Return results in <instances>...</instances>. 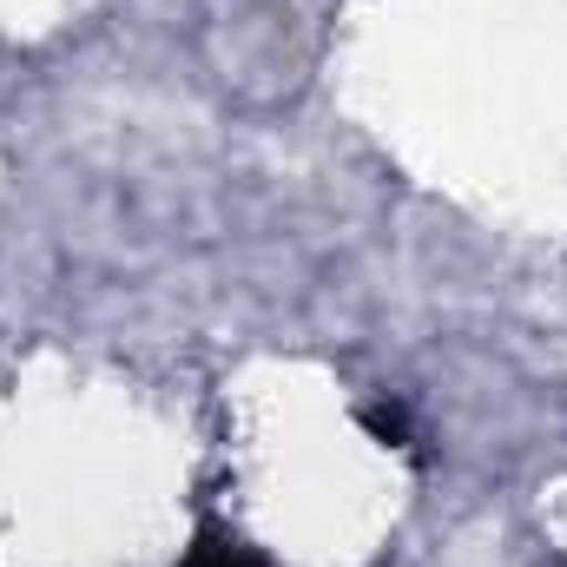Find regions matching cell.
<instances>
[{
	"instance_id": "cell-2",
	"label": "cell",
	"mask_w": 567,
	"mask_h": 567,
	"mask_svg": "<svg viewBox=\"0 0 567 567\" xmlns=\"http://www.w3.org/2000/svg\"><path fill=\"white\" fill-rule=\"evenodd\" d=\"M363 429H370L377 442H390V449H403V442H410V429H403L396 410H363Z\"/></svg>"
},
{
	"instance_id": "cell-1",
	"label": "cell",
	"mask_w": 567,
	"mask_h": 567,
	"mask_svg": "<svg viewBox=\"0 0 567 567\" xmlns=\"http://www.w3.org/2000/svg\"><path fill=\"white\" fill-rule=\"evenodd\" d=\"M178 567H258V561H251L225 528H198V542L185 548V561H178Z\"/></svg>"
}]
</instances>
